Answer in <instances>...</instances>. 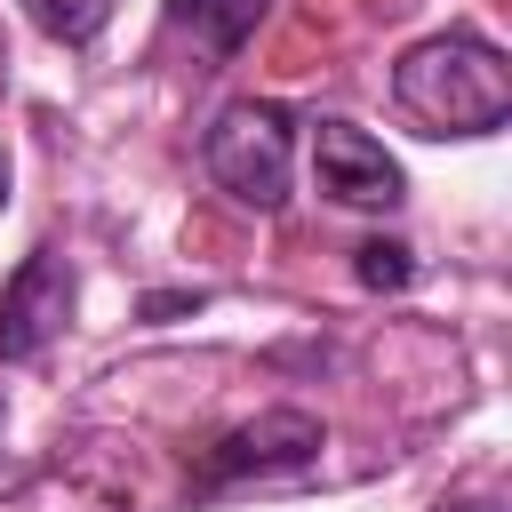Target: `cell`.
<instances>
[{
  "mask_svg": "<svg viewBox=\"0 0 512 512\" xmlns=\"http://www.w3.org/2000/svg\"><path fill=\"white\" fill-rule=\"evenodd\" d=\"M392 96L424 136H488L512 120V64L480 32H432L392 64Z\"/></svg>",
  "mask_w": 512,
  "mask_h": 512,
  "instance_id": "1",
  "label": "cell"
},
{
  "mask_svg": "<svg viewBox=\"0 0 512 512\" xmlns=\"http://www.w3.org/2000/svg\"><path fill=\"white\" fill-rule=\"evenodd\" d=\"M200 160H208L216 192L272 216V208H288V176H296V120L280 104H264V96H240V104H224L208 120Z\"/></svg>",
  "mask_w": 512,
  "mask_h": 512,
  "instance_id": "2",
  "label": "cell"
},
{
  "mask_svg": "<svg viewBox=\"0 0 512 512\" xmlns=\"http://www.w3.org/2000/svg\"><path fill=\"white\" fill-rule=\"evenodd\" d=\"M312 184H320L336 208H368V216H384V208L408 200L400 160H392L360 120H320V128H312Z\"/></svg>",
  "mask_w": 512,
  "mask_h": 512,
  "instance_id": "3",
  "label": "cell"
},
{
  "mask_svg": "<svg viewBox=\"0 0 512 512\" xmlns=\"http://www.w3.org/2000/svg\"><path fill=\"white\" fill-rule=\"evenodd\" d=\"M72 320V256L64 248H32L16 264V280L0 288V360H40Z\"/></svg>",
  "mask_w": 512,
  "mask_h": 512,
  "instance_id": "4",
  "label": "cell"
},
{
  "mask_svg": "<svg viewBox=\"0 0 512 512\" xmlns=\"http://www.w3.org/2000/svg\"><path fill=\"white\" fill-rule=\"evenodd\" d=\"M328 448V432H320V416L312 408H264V416H248V424H232L216 448H208V480H264V472H304L312 456Z\"/></svg>",
  "mask_w": 512,
  "mask_h": 512,
  "instance_id": "5",
  "label": "cell"
},
{
  "mask_svg": "<svg viewBox=\"0 0 512 512\" xmlns=\"http://www.w3.org/2000/svg\"><path fill=\"white\" fill-rule=\"evenodd\" d=\"M176 24H184L208 56H240L248 32L264 24V0H176Z\"/></svg>",
  "mask_w": 512,
  "mask_h": 512,
  "instance_id": "6",
  "label": "cell"
},
{
  "mask_svg": "<svg viewBox=\"0 0 512 512\" xmlns=\"http://www.w3.org/2000/svg\"><path fill=\"white\" fill-rule=\"evenodd\" d=\"M112 8H120V0H24V16H32L48 40H64V48H88V40L112 24Z\"/></svg>",
  "mask_w": 512,
  "mask_h": 512,
  "instance_id": "7",
  "label": "cell"
},
{
  "mask_svg": "<svg viewBox=\"0 0 512 512\" xmlns=\"http://www.w3.org/2000/svg\"><path fill=\"white\" fill-rule=\"evenodd\" d=\"M352 272H360V288H408L416 280V248L408 240H368Z\"/></svg>",
  "mask_w": 512,
  "mask_h": 512,
  "instance_id": "8",
  "label": "cell"
},
{
  "mask_svg": "<svg viewBox=\"0 0 512 512\" xmlns=\"http://www.w3.org/2000/svg\"><path fill=\"white\" fill-rule=\"evenodd\" d=\"M0 208H8V144H0Z\"/></svg>",
  "mask_w": 512,
  "mask_h": 512,
  "instance_id": "9",
  "label": "cell"
},
{
  "mask_svg": "<svg viewBox=\"0 0 512 512\" xmlns=\"http://www.w3.org/2000/svg\"><path fill=\"white\" fill-rule=\"evenodd\" d=\"M440 512H480V504H440Z\"/></svg>",
  "mask_w": 512,
  "mask_h": 512,
  "instance_id": "10",
  "label": "cell"
}]
</instances>
